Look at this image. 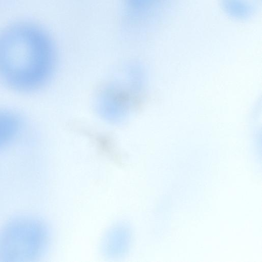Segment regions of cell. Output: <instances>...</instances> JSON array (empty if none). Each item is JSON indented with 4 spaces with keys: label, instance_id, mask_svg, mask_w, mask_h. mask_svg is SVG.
I'll return each instance as SVG.
<instances>
[{
    "label": "cell",
    "instance_id": "cell-2",
    "mask_svg": "<svg viewBox=\"0 0 262 262\" xmlns=\"http://www.w3.org/2000/svg\"><path fill=\"white\" fill-rule=\"evenodd\" d=\"M21 124L14 113L0 110V148L7 146L19 135Z\"/></svg>",
    "mask_w": 262,
    "mask_h": 262
},
{
    "label": "cell",
    "instance_id": "cell-4",
    "mask_svg": "<svg viewBox=\"0 0 262 262\" xmlns=\"http://www.w3.org/2000/svg\"><path fill=\"white\" fill-rule=\"evenodd\" d=\"M160 0H125L129 11L136 13H143L152 8Z\"/></svg>",
    "mask_w": 262,
    "mask_h": 262
},
{
    "label": "cell",
    "instance_id": "cell-1",
    "mask_svg": "<svg viewBox=\"0 0 262 262\" xmlns=\"http://www.w3.org/2000/svg\"><path fill=\"white\" fill-rule=\"evenodd\" d=\"M54 61L52 43L40 28L20 24L0 34V77L13 88L39 87L50 75Z\"/></svg>",
    "mask_w": 262,
    "mask_h": 262
},
{
    "label": "cell",
    "instance_id": "cell-3",
    "mask_svg": "<svg viewBox=\"0 0 262 262\" xmlns=\"http://www.w3.org/2000/svg\"><path fill=\"white\" fill-rule=\"evenodd\" d=\"M259 0H222L226 13L236 19H246L255 11Z\"/></svg>",
    "mask_w": 262,
    "mask_h": 262
}]
</instances>
